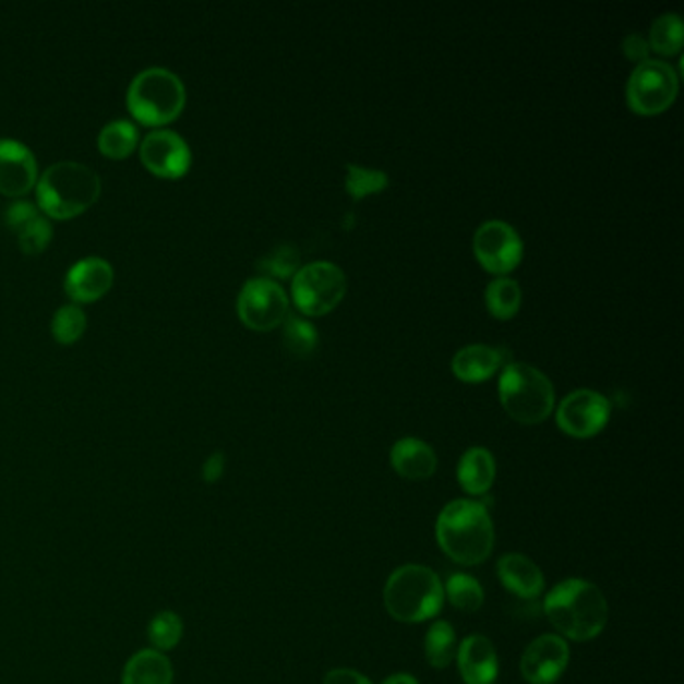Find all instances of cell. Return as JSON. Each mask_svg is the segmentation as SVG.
Masks as SVG:
<instances>
[{
    "mask_svg": "<svg viewBox=\"0 0 684 684\" xmlns=\"http://www.w3.org/2000/svg\"><path fill=\"white\" fill-rule=\"evenodd\" d=\"M544 612L560 635L585 643L604 631L609 602L597 585L583 578H571L548 592Z\"/></svg>",
    "mask_w": 684,
    "mask_h": 684,
    "instance_id": "obj_1",
    "label": "cell"
},
{
    "mask_svg": "<svg viewBox=\"0 0 684 684\" xmlns=\"http://www.w3.org/2000/svg\"><path fill=\"white\" fill-rule=\"evenodd\" d=\"M435 538L454 562L476 566L492 554L494 524L484 504L473 500H454L437 516Z\"/></svg>",
    "mask_w": 684,
    "mask_h": 684,
    "instance_id": "obj_2",
    "label": "cell"
},
{
    "mask_svg": "<svg viewBox=\"0 0 684 684\" xmlns=\"http://www.w3.org/2000/svg\"><path fill=\"white\" fill-rule=\"evenodd\" d=\"M100 197V177L85 163L59 161L37 181V207L52 219H71Z\"/></svg>",
    "mask_w": 684,
    "mask_h": 684,
    "instance_id": "obj_3",
    "label": "cell"
},
{
    "mask_svg": "<svg viewBox=\"0 0 684 684\" xmlns=\"http://www.w3.org/2000/svg\"><path fill=\"white\" fill-rule=\"evenodd\" d=\"M384 604L392 619L423 622L434 619L444 604V586L437 574L420 564H406L387 578Z\"/></svg>",
    "mask_w": 684,
    "mask_h": 684,
    "instance_id": "obj_4",
    "label": "cell"
},
{
    "mask_svg": "<svg viewBox=\"0 0 684 684\" xmlns=\"http://www.w3.org/2000/svg\"><path fill=\"white\" fill-rule=\"evenodd\" d=\"M185 99L183 81L163 67L141 71L127 88V109L139 123L149 127L175 121L183 111Z\"/></svg>",
    "mask_w": 684,
    "mask_h": 684,
    "instance_id": "obj_5",
    "label": "cell"
},
{
    "mask_svg": "<svg viewBox=\"0 0 684 684\" xmlns=\"http://www.w3.org/2000/svg\"><path fill=\"white\" fill-rule=\"evenodd\" d=\"M500 401L514 422L535 425L554 410V387L528 363H508L500 375Z\"/></svg>",
    "mask_w": 684,
    "mask_h": 684,
    "instance_id": "obj_6",
    "label": "cell"
},
{
    "mask_svg": "<svg viewBox=\"0 0 684 684\" xmlns=\"http://www.w3.org/2000/svg\"><path fill=\"white\" fill-rule=\"evenodd\" d=\"M346 274L329 262H315L299 267L291 286V296L298 310L311 317H320L336 310L341 299L346 298Z\"/></svg>",
    "mask_w": 684,
    "mask_h": 684,
    "instance_id": "obj_7",
    "label": "cell"
},
{
    "mask_svg": "<svg viewBox=\"0 0 684 684\" xmlns=\"http://www.w3.org/2000/svg\"><path fill=\"white\" fill-rule=\"evenodd\" d=\"M679 95V75L669 62L652 61L636 64L626 85L628 107L638 115L655 117L667 111Z\"/></svg>",
    "mask_w": 684,
    "mask_h": 684,
    "instance_id": "obj_8",
    "label": "cell"
},
{
    "mask_svg": "<svg viewBox=\"0 0 684 684\" xmlns=\"http://www.w3.org/2000/svg\"><path fill=\"white\" fill-rule=\"evenodd\" d=\"M237 313L255 332H272L289 315V299L284 287L269 277L249 279L237 298Z\"/></svg>",
    "mask_w": 684,
    "mask_h": 684,
    "instance_id": "obj_9",
    "label": "cell"
},
{
    "mask_svg": "<svg viewBox=\"0 0 684 684\" xmlns=\"http://www.w3.org/2000/svg\"><path fill=\"white\" fill-rule=\"evenodd\" d=\"M473 255L485 272L504 277L523 262V239L512 225L496 219L485 221L473 236Z\"/></svg>",
    "mask_w": 684,
    "mask_h": 684,
    "instance_id": "obj_10",
    "label": "cell"
},
{
    "mask_svg": "<svg viewBox=\"0 0 684 684\" xmlns=\"http://www.w3.org/2000/svg\"><path fill=\"white\" fill-rule=\"evenodd\" d=\"M610 420V401L595 389H576L560 401L556 422L564 434L592 437Z\"/></svg>",
    "mask_w": 684,
    "mask_h": 684,
    "instance_id": "obj_11",
    "label": "cell"
},
{
    "mask_svg": "<svg viewBox=\"0 0 684 684\" xmlns=\"http://www.w3.org/2000/svg\"><path fill=\"white\" fill-rule=\"evenodd\" d=\"M141 161L151 173L165 179H179L191 167V149L185 139L169 129H155L139 145Z\"/></svg>",
    "mask_w": 684,
    "mask_h": 684,
    "instance_id": "obj_12",
    "label": "cell"
},
{
    "mask_svg": "<svg viewBox=\"0 0 684 684\" xmlns=\"http://www.w3.org/2000/svg\"><path fill=\"white\" fill-rule=\"evenodd\" d=\"M568 660L571 650L566 640L559 635H544L524 650L520 671L530 684H552L564 674Z\"/></svg>",
    "mask_w": 684,
    "mask_h": 684,
    "instance_id": "obj_13",
    "label": "cell"
},
{
    "mask_svg": "<svg viewBox=\"0 0 684 684\" xmlns=\"http://www.w3.org/2000/svg\"><path fill=\"white\" fill-rule=\"evenodd\" d=\"M37 181L35 153L21 141L0 139V193L9 197H21L33 187H37Z\"/></svg>",
    "mask_w": 684,
    "mask_h": 684,
    "instance_id": "obj_14",
    "label": "cell"
},
{
    "mask_svg": "<svg viewBox=\"0 0 684 684\" xmlns=\"http://www.w3.org/2000/svg\"><path fill=\"white\" fill-rule=\"evenodd\" d=\"M7 227L13 231L19 245L26 255H37L45 251L52 239V227L45 215H40L37 205L31 201H14L4 212Z\"/></svg>",
    "mask_w": 684,
    "mask_h": 684,
    "instance_id": "obj_15",
    "label": "cell"
},
{
    "mask_svg": "<svg viewBox=\"0 0 684 684\" xmlns=\"http://www.w3.org/2000/svg\"><path fill=\"white\" fill-rule=\"evenodd\" d=\"M115 281L111 263L100 257L76 262L64 277V293L75 303H91L103 298Z\"/></svg>",
    "mask_w": 684,
    "mask_h": 684,
    "instance_id": "obj_16",
    "label": "cell"
},
{
    "mask_svg": "<svg viewBox=\"0 0 684 684\" xmlns=\"http://www.w3.org/2000/svg\"><path fill=\"white\" fill-rule=\"evenodd\" d=\"M458 671L466 684H494L497 679L496 648L482 635L466 636L456 652Z\"/></svg>",
    "mask_w": 684,
    "mask_h": 684,
    "instance_id": "obj_17",
    "label": "cell"
},
{
    "mask_svg": "<svg viewBox=\"0 0 684 684\" xmlns=\"http://www.w3.org/2000/svg\"><path fill=\"white\" fill-rule=\"evenodd\" d=\"M497 578L514 597L536 600L544 590V576L535 562L524 554H504L497 560Z\"/></svg>",
    "mask_w": 684,
    "mask_h": 684,
    "instance_id": "obj_18",
    "label": "cell"
},
{
    "mask_svg": "<svg viewBox=\"0 0 684 684\" xmlns=\"http://www.w3.org/2000/svg\"><path fill=\"white\" fill-rule=\"evenodd\" d=\"M392 468L406 480H428L434 476L437 458L434 449L418 437H404L389 452Z\"/></svg>",
    "mask_w": 684,
    "mask_h": 684,
    "instance_id": "obj_19",
    "label": "cell"
},
{
    "mask_svg": "<svg viewBox=\"0 0 684 684\" xmlns=\"http://www.w3.org/2000/svg\"><path fill=\"white\" fill-rule=\"evenodd\" d=\"M173 664L165 652L143 648L124 662L121 684H173Z\"/></svg>",
    "mask_w": 684,
    "mask_h": 684,
    "instance_id": "obj_20",
    "label": "cell"
},
{
    "mask_svg": "<svg viewBox=\"0 0 684 684\" xmlns=\"http://www.w3.org/2000/svg\"><path fill=\"white\" fill-rule=\"evenodd\" d=\"M500 365H502V353L497 349L476 344V346L460 349L454 356L452 372L461 382L480 384L490 380L500 370Z\"/></svg>",
    "mask_w": 684,
    "mask_h": 684,
    "instance_id": "obj_21",
    "label": "cell"
},
{
    "mask_svg": "<svg viewBox=\"0 0 684 684\" xmlns=\"http://www.w3.org/2000/svg\"><path fill=\"white\" fill-rule=\"evenodd\" d=\"M496 480V460L492 452L485 448H470L461 456L458 464V482L461 488L472 494L482 496Z\"/></svg>",
    "mask_w": 684,
    "mask_h": 684,
    "instance_id": "obj_22",
    "label": "cell"
},
{
    "mask_svg": "<svg viewBox=\"0 0 684 684\" xmlns=\"http://www.w3.org/2000/svg\"><path fill=\"white\" fill-rule=\"evenodd\" d=\"M97 145L100 153L109 159H127L139 145L137 127L127 119L111 121L100 129Z\"/></svg>",
    "mask_w": 684,
    "mask_h": 684,
    "instance_id": "obj_23",
    "label": "cell"
},
{
    "mask_svg": "<svg viewBox=\"0 0 684 684\" xmlns=\"http://www.w3.org/2000/svg\"><path fill=\"white\" fill-rule=\"evenodd\" d=\"M523 305V289L511 277H497L485 289V308L496 320H512Z\"/></svg>",
    "mask_w": 684,
    "mask_h": 684,
    "instance_id": "obj_24",
    "label": "cell"
},
{
    "mask_svg": "<svg viewBox=\"0 0 684 684\" xmlns=\"http://www.w3.org/2000/svg\"><path fill=\"white\" fill-rule=\"evenodd\" d=\"M423 648H425V659L434 669L449 667L458 652V638L452 624L446 621L434 622L425 635Z\"/></svg>",
    "mask_w": 684,
    "mask_h": 684,
    "instance_id": "obj_25",
    "label": "cell"
},
{
    "mask_svg": "<svg viewBox=\"0 0 684 684\" xmlns=\"http://www.w3.org/2000/svg\"><path fill=\"white\" fill-rule=\"evenodd\" d=\"M683 21L679 14H662L650 26V35H648L650 50L664 57L679 55L683 49Z\"/></svg>",
    "mask_w": 684,
    "mask_h": 684,
    "instance_id": "obj_26",
    "label": "cell"
},
{
    "mask_svg": "<svg viewBox=\"0 0 684 684\" xmlns=\"http://www.w3.org/2000/svg\"><path fill=\"white\" fill-rule=\"evenodd\" d=\"M183 631H185V626H183V621H181V616L177 612H173V610L157 612L151 619L149 626H147V638H149L151 648L159 650V652L173 650L181 643Z\"/></svg>",
    "mask_w": 684,
    "mask_h": 684,
    "instance_id": "obj_27",
    "label": "cell"
},
{
    "mask_svg": "<svg viewBox=\"0 0 684 684\" xmlns=\"http://www.w3.org/2000/svg\"><path fill=\"white\" fill-rule=\"evenodd\" d=\"M320 344V334L315 329V325L310 324L303 317L296 315H287L284 322V346L289 353H293L296 358H308Z\"/></svg>",
    "mask_w": 684,
    "mask_h": 684,
    "instance_id": "obj_28",
    "label": "cell"
},
{
    "mask_svg": "<svg viewBox=\"0 0 684 684\" xmlns=\"http://www.w3.org/2000/svg\"><path fill=\"white\" fill-rule=\"evenodd\" d=\"M446 595L452 607L461 612H476L484 604L482 586L468 574H452L446 583Z\"/></svg>",
    "mask_w": 684,
    "mask_h": 684,
    "instance_id": "obj_29",
    "label": "cell"
},
{
    "mask_svg": "<svg viewBox=\"0 0 684 684\" xmlns=\"http://www.w3.org/2000/svg\"><path fill=\"white\" fill-rule=\"evenodd\" d=\"M346 171H348L346 191L353 201L377 195V193L386 191L387 185H389V177H387L386 171L365 169V167H358V165H348Z\"/></svg>",
    "mask_w": 684,
    "mask_h": 684,
    "instance_id": "obj_30",
    "label": "cell"
},
{
    "mask_svg": "<svg viewBox=\"0 0 684 684\" xmlns=\"http://www.w3.org/2000/svg\"><path fill=\"white\" fill-rule=\"evenodd\" d=\"M85 329H87V315L83 308H79L75 303L62 305L50 322V332L59 344H75L76 339L85 334Z\"/></svg>",
    "mask_w": 684,
    "mask_h": 684,
    "instance_id": "obj_31",
    "label": "cell"
},
{
    "mask_svg": "<svg viewBox=\"0 0 684 684\" xmlns=\"http://www.w3.org/2000/svg\"><path fill=\"white\" fill-rule=\"evenodd\" d=\"M263 272L279 279H287L299 272V253L293 248H277L260 263Z\"/></svg>",
    "mask_w": 684,
    "mask_h": 684,
    "instance_id": "obj_32",
    "label": "cell"
},
{
    "mask_svg": "<svg viewBox=\"0 0 684 684\" xmlns=\"http://www.w3.org/2000/svg\"><path fill=\"white\" fill-rule=\"evenodd\" d=\"M622 52L626 55L628 61L640 64V62L648 61L650 45H648L647 38L640 37L638 33H633V35H628V37L622 40Z\"/></svg>",
    "mask_w": 684,
    "mask_h": 684,
    "instance_id": "obj_33",
    "label": "cell"
},
{
    "mask_svg": "<svg viewBox=\"0 0 684 684\" xmlns=\"http://www.w3.org/2000/svg\"><path fill=\"white\" fill-rule=\"evenodd\" d=\"M203 480H205V484H215V482H219L221 478H224L225 473V456L221 452H215L212 454L205 464H203Z\"/></svg>",
    "mask_w": 684,
    "mask_h": 684,
    "instance_id": "obj_34",
    "label": "cell"
},
{
    "mask_svg": "<svg viewBox=\"0 0 684 684\" xmlns=\"http://www.w3.org/2000/svg\"><path fill=\"white\" fill-rule=\"evenodd\" d=\"M324 684H373L368 676H363L361 672L351 671V669H336V671L327 672Z\"/></svg>",
    "mask_w": 684,
    "mask_h": 684,
    "instance_id": "obj_35",
    "label": "cell"
},
{
    "mask_svg": "<svg viewBox=\"0 0 684 684\" xmlns=\"http://www.w3.org/2000/svg\"><path fill=\"white\" fill-rule=\"evenodd\" d=\"M382 684H420L418 683V679L416 676H411V674H404V672H399V674H392V676H387L386 681Z\"/></svg>",
    "mask_w": 684,
    "mask_h": 684,
    "instance_id": "obj_36",
    "label": "cell"
}]
</instances>
